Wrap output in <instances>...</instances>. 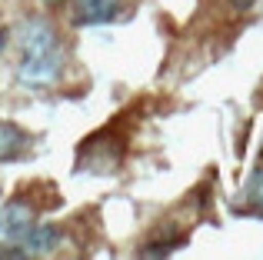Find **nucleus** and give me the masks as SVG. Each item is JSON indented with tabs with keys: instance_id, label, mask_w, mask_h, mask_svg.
<instances>
[{
	"instance_id": "7ed1b4c3",
	"label": "nucleus",
	"mask_w": 263,
	"mask_h": 260,
	"mask_svg": "<svg viewBox=\"0 0 263 260\" xmlns=\"http://www.w3.org/2000/svg\"><path fill=\"white\" fill-rule=\"evenodd\" d=\"M123 0H73V24L77 27H93V24H110L120 13Z\"/></svg>"
},
{
	"instance_id": "20e7f679",
	"label": "nucleus",
	"mask_w": 263,
	"mask_h": 260,
	"mask_svg": "<svg viewBox=\"0 0 263 260\" xmlns=\"http://www.w3.org/2000/svg\"><path fill=\"white\" fill-rule=\"evenodd\" d=\"M60 247V230L53 224H33L27 237L20 240V254L24 257H47Z\"/></svg>"
},
{
	"instance_id": "0eeeda50",
	"label": "nucleus",
	"mask_w": 263,
	"mask_h": 260,
	"mask_svg": "<svg viewBox=\"0 0 263 260\" xmlns=\"http://www.w3.org/2000/svg\"><path fill=\"white\" fill-rule=\"evenodd\" d=\"M230 4H233V7H237V10H250V7H253V4H257V0H230Z\"/></svg>"
},
{
	"instance_id": "f03ea898",
	"label": "nucleus",
	"mask_w": 263,
	"mask_h": 260,
	"mask_svg": "<svg viewBox=\"0 0 263 260\" xmlns=\"http://www.w3.org/2000/svg\"><path fill=\"white\" fill-rule=\"evenodd\" d=\"M37 224V210L27 200H7L0 207V257H24L20 254V240L27 230Z\"/></svg>"
},
{
	"instance_id": "39448f33",
	"label": "nucleus",
	"mask_w": 263,
	"mask_h": 260,
	"mask_svg": "<svg viewBox=\"0 0 263 260\" xmlns=\"http://www.w3.org/2000/svg\"><path fill=\"white\" fill-rule=\"evenodd\" d=\"M30 147V137L24 127L10 124V120H0V163H13L27 154Z\"/></svg>"
},
{
	"instance_id": "f257e3e1",
	"label": "nucleus",
	"mask_w": 263,
	"mask_h": 260,
	"mask_svg": "<svg viewBox=\"0 0 263 260\" xmlns=\"http://www.w3.org/2000/svg\"><path fill=\"white\" fill-rule=\"evenodd\" d=\"M20 60H17V80L27 90L53 87L64 73V44L57 27L47 17H27L20 24Z\"/></svg>"
},
{
	"instance_id": "423d86ee",
	"label": "nucleus",
	"mask_w": 263,
	"mask_h": 260,
	"mask_svg": "<svg viewBox=\"0 0 263 260\" xmlns=\"http://www.w3.org/2000/svg\"><path fill=\"white\" fill-rule=\"evenodd\" d=\"M247 200H250V207L257 210V214H263V163L253 170L250 183H247Z\"/></svg>"
},
{
	"instance_id": "6e6552de",
	"label": "nucleus",
	"mask_w": 263,
	"mask_h": 260,
	"mask_svg": "<svg viewBox=\"0 0 263 260\" xmlns=\"http://www.w3.org/2000/svg\"><path fill=\"white\" fill-rule=\"evenodd\" d=\"M47 4H64V0H47Z\"/></svg>"
}]
</instances>
